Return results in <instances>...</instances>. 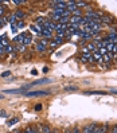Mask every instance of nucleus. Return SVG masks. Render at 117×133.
Returning <instances> with one entry per match:
<instances>
[{"mask_svg": "<svg viewBox=\"0 0 117 133\" xmlns=\"http://www.w3.org/2000/svg\"><path fill=\"white\" fill-rule=\"evenodd\" d=\"M100 22L108 23V24H112V23H113V19H112L110 16H105V15H102V16H100Z\"/></svg>", "mask_w": 117, "mask_h": 133, "instance_id": "6e6552de", "label": "nucleus"}, {"mask_svg": "<svg viewBox=\"0 0 117 133\" xmlns=\"http://www.w3.org/2000/svg\"><path fill=\"white\" fill-rule=\"evenodd\" d=\"M2 98H3V96H2V94H0V99H2Z\"/></svg>", "mask_w": 117, "mask_h": 133, "instance_id": "72a5a7b5", "label": "nucleus"}, {"mask_svg": "<svg viewBox=\"0 0 117 133\" xmlns=\"http://www.w3.org/2000/svg\"><path fill=\"white\" fill-rule=\"evenodd\" d=\"M41 109H42V105H41V104H38V105L35 106V110H36V112H39Z\"/></svg>", "mask_w": 117, "mask_h": 133, "instance_id": "a878e982", "label": "nucleus"}, {"mask_svg": "<svg viewBox=\"0 0 117 133\" xmlns=\"http://www.w3.org/2000/svg\"><path fill=\"white\" fill-rule=\"evenodd\" d=\"M110 133H117V124H114L113 127H112V129H110Z\"/></svg>", "mask_w": 117, "mask_h": 133, "instance_id": "b1692460", "label": "nucleus"}, {"mask_svg": "<svg viewBox=\"0 0 117 133\" xmlns=\"http://www.w3.org/2000/svg\"><path fill=\"white\" fill-rule=\"evenodd\" d=\"M26 38V34H20V35H16L14 38V42H16L18 44H23V41Z\"/></svg>", "mask_w": 117, "mask_h": 133, "instance_id": "0eeeda50", "label": "nucleus"}, {"mask_svg": "<svg viewBox=\"0 0 117 133\" xmlns=\"http://www.w3.org/2000/svg\"><path fill=\"white\" fill-rule=\"evenodd\" d=\"M26 97H43L51 94L50 90H35V91H26Z\"/></svg>", "mask_w": 117, "mask_h": 133, "instance_id": "f257e3e1", "label": "nucleus"}, {"mask_svg": "<svg viewBox=\"0 0 117 133\" xmlns=\"http://www.w3.org/2000/svg\"><path fill=\"white\" fill-rule=\"evenodd\" d=\"M24 0H14V4H24Z\"/></svg>", "mask_w": 117, "mask_h": 133, "instance_id": "393cba45", "label": "nucleus"}, {"mask_svg": "<svg viewBox=\"0 0 117 133\" xmlns=\"http://www.w3.org/2000/svg\"><path fill=\"white\" fill-rule=\"evenodd\" d=\"M83 94H86V96H106V94H109V91H104V90H89V91H83Z\"/></svg>", "mask_w": 117, "mask_h": 133, "instance_id": "20e7f679", "label": "nucleus"}, {"mask_svg": "<svg viewBox=\"0 0 117 133\" xmlns=\"http://www.w3.org/2000/svg\"><path fill=\"white\" fill-rule=\"evenodd\" d=\"M5 51H4V49L2 47V46H0V55H3V54H4Z\"/></svg>", "mask_w": 117, "mask_h": 133, "instance_id": "c85d7f7f", "label": "nucleus"}, {"mask_svg": "<svg viewBox=\"0 0 117 133\" xmlns=\"http://www.w3.org/2000/svg\"><path fill=\"white\" fill-rule=\"evenodd\" d=\"M10 74H11L10 71H5V73H3V74H2V77H8Z\"/></svg>", "mask_w": 117, "mask_h": 133, "instance_id": "cd10ccee", "label": "nucleus"}, {"mask_svg": "<svg viewBox=\"0 0 117 133\" xmlns=\"http://www.w3.org/2000/svg\"><path fill=\"white\" fill-rule=\"evenodd\" d=\"M8 22H10V24H11V26H16L18 20H16V18H15V15H14V14H12V15H10V19H8Z\"/></svg>", "mask_w": 117, "mask_h": 133, "instance_id": "9b49d317", "label": "nucleus"}, {"mask_svg": "<svg viewBox=\"0 0 117 133\" xmlns=\"http://www.w3.org/2000/svg\"><path fill=\"white\" fill-rule=\"evenodd\" d=\"M102 59L106 62V63H108V62H110V59H112V54H110V52H106L105 55H102Z\"/></svg>", "mask_w": 117, "mask_h": 133, "instance_id": "2eb2a0df", "label": "nucleus"}, {"mask_svg": "<svg viewBox=\"0 0 117 133\" xmlns=\"http://www.w3.org/2000/svg\"><path fill=\"white\" fill-rule=\"evenodd\" d=\"M42 133H53V129L49 125H42Z\"/></svg>", "mask_w": 117, "mask_h": 133, "instance_id": "f8f14e48", "label": "nucleus"}, {"mask_svg": "<svg viewBox=\"0 0 117 133\" xmlns=\"http://www.w3.org/2000/svg\"><path fill=\"white\" fill-rule=\"evenodd\" d=\"M116 58H117V54H116Z\"/></svg>", "mask_w": 117, "mask_h": 133, "instance_id": "f704fd0d", "label": "nucleus"}, {"mask_svg": "<svg viewBox=\"0 0 117 133\" xmlns=\"http://www.w3.org/2000/svg\"><path fill=\"white\" fill-rule=\"evenodd\" d=\"M16 122H19V117H14V118H11L8 122H7V125H8V127H12V125H15Z\"/></svg>", "mask_w": 117, "mask_h": 133, "instance_id": "ddd939ff", "label": "nucleus"}, {"mask_svg": "<svg viewBox=\"0 0 117 133\" xmlns=\"http://www.w3.org/2000/svg\"><path fill=\"white\" fill-rule=\"evenodd\" d=\"M14 15H15V18H16V20H18V22H19V20H22L23 18H24V12L20 11V10H18V11L15 12Z\"/></svg>", "mask_w": 117, "mask_h": 133, "instance_id": "1a4fd4ad", "label": "nucleus"}, {"mask_svg": "<svg viewBox=\"0 0 117 133\" xmlns=\"http://www.w3.org/2000/svg\"><path fill=\"white\" fill-rule=\"evenodd\" d=\"M77 4V8H86V5L88 3H85V2H75Z\"/></svg>", "mask_w": 117, "mask_h": 133, "instance_id": "f3484780", "label": "nucleus"}, {"mask_svg": "<svg viewBox=\"0 0 117 133\" xmlns=\"http://www.w3.org/2000/svg\"><path fill=\"white\" fill-rule=\"evenodd\" d=\"M53 133H59V132H58V129H54V132H53Z\"/></svg>", "mask_w": 117, "mask_h": 133, "instance_id": "473e14b6", "label": "nucleus"}, {"mask_svg": "<svg viewBox=\"0 0 117 133\" xmlns=\"http://www.w3.org/2000/svg\"><path fill=\"white\" fill-rule=\"evenodd\" d=\"M4 15V7H0V18Z\"/></svg>", "mask_w": 117, "mask_h": 133, "instance_id": "bb28decb", "label": "nucleus"}, {"mask_svg": "<svg viewBox=\"0 0 117 133\" xmlns=\"http://www.w3.org/2000/svg\"><path fill=\"white\" fill-rule=\"evenodd\" d=\"M0 114H2V117H7V113H5L4 110H2V112H0Z\"/></svg>", "mask_w": 117, "mask_h": 133, "instance_id": "c756f323", "label": "nucleus"}, {"mask_svg": "<svg viewBox=\"0 0 117 133\" xmlns=\"http://www.w3.org/2000/svg\"><path fill=\"white\" fill-rule=\"evenodd\" d=\"M72 133H81V130H80V128H78V127H74L72 129Z\"/></svg>", "mask_w": 117, "mask_h": 133, "instance_id": "5701e85b", "label": "nucleus"}, {"mask_svg": "<svg viewBox=\"0 0 117 133\" xmlns=\"http://www.w3.org/2000/svg\"><path fill=\"white\" fill-rule=\"evenodd\" d=\"M81 61H82V62H86V63H89V62H92V61H93L92 54L88 51V49H86V47L83 49V52H82V55H81Z\"/></svg>", "mask_w": 117, "mask_h": 133, "instance_id": "7ed1b4c3", "label": "nucleus"}, {"mask_svg": "<svg viewBox=\"0 0 117 133\" xmlns=\"http://www.w3.org/2000/svg\"><path fill=\"white\" fill-rule=\"evenodd\" d=\"M63 90H65V91H77L78 88H77V86H65Z\"/></svg>", "mask_w": 117, "mask_h": 133, "instance_id": "4468645a", "label": "nucleus"}, {"mask_svg": "<svg viewBox=\"0 0 117 133\" xmlns=\"http://www.w3.org/2000/svg\"><path fill=\"white\" fill-rule=\"evenodd\" d=\"M30 28H31V31H32V32L41 35V28H39V26H38V24H34V26L31 24V27H30Z\"/></svg>", "mask_w": 117, "mask_h": 133, "instance_id": "9d476101", "label": "nucleus"}, {"mask_svg": "<svg viewBox=\"0 0 117 133\" xmlns=\"http://www.w3.org/2000/svg\"><path fill=\"white\" fill-rule=\"evenodd\" d=\"M47 71H49V67H47V66L43 67V73H47Z\"/></svg>", "mask_w": 117, "mask_h": 133, "instance_id": "7c9ffc66", "label": "nucleus"}, {"mask_svg": "<svg viewBox=\"0 0 117 133\" xmlns=\"http://www.w3.org/2000/svg\"><path fill=\"white\" fill-rule=\"evenodd\" d=\"M24 50H26V46H24V44H18V46H16V51L23 52Z\"/></svg>", "mask_w": 117, "mask_h": 133, "instance_id": "aec40b11", "label": "nucleus"}, {"mask_svg": "<svg viewBox=\"0 0 117 133\" xmlns=\"http://www.w3.org/2000/svg\"><path fill=\"white\" fill-rule=\"evenodd\" d=\"M24 27V22L23 20H19L18 23H16V28H23Z\"/></svg>", "mask_w": 117, "mask_h": 133, "instance_id": "4be33fe9", "label": "nucleus"}, {"mask_svg": "<svg viewBox=\"0 0 117 133\" xmlns=\"http://www.w3.org/2000/svg\"><path fill=\"white\" fill-rule=\"evenodd\" d=\"M65 133H72V130H70V129H66V130H65Z\"/></svg>", "mask_w": 117, "mask_h": 133, "instance_id": "2f4dec72", "label": "nucleus"}, {"mask_svg": "<svg viewBox=\"0 0 117 133\" xmlns=\"http://www.w3.org/2000/svg\"><path fill=\"white\" fill-rule=\"evenodd\" d=\"M62 42H63V39H62L61 36H55L54 38V41H51L50 42V47H57V46H59V44H62Z\"/></svg>", "mask_w": 117, "mask_h": 133, "instance_id": "39448f33", "label": "nucleus"}, {"mask_svg": "<svg viewBox=\"0 0 117 133\" xmlns=\"http://www.w3.org/2000/svg\"><path fill=\"white\" fill-rule=\"evenodd\" d=\"M41 35H42L44 39H51L53 31H50V30H47V28H42V30H41Z\"/></svg>", "mask_w": 117, "mask_h": 133, "instance_id": "423d86ee", "label": "nucleus"}, {"mask_svg": "<svg viewBox=\"0 0 117 133\" xmlns=\"http://www.w3.org/2000/svg\"><path fill=\"white\" fill-rule=\"evenodd\" d=\"M23 133H35V128L31 127V125H28V127H26V129H24Z\"/></svg>", "mask_w": 117, "mask_h": 133, "instance_id": "dca6fc26", "label": "nucleus"}, {"mask_svg": "<svg viewBox=\"0 0 117 133\" xmlns=\"http://www.w3.org/2000/svg\"><path fill=\"white\" fill-rule=\"evenodd\" d=\"M81 15H82V11L80 8H77V10H74L72 12V16H81Z\"/></svg>", "mask_w": 117, "mask_h": 133, "instance_id": "a211bd4d", "label": "nucleus"}, {"mask_svg": "<svg viewBox=\"0 0 117 133\" xmlns=\"http://www.w3.org/2000/svg\"><path fill=\"white\" fill-rule=\"evenodd\" d=\"M31 41H32V39H31V36H30V35H26L24 41H23V44L27 46V44H30V43H31Z\"/></svg>", "mask_w": 117, "mask_h": 133, "instance_id": "6ab92c4d", "label": "nucleus"}, {"mask_svg": "<svg viewBox=\"0 0 117 133\" xmlns=\"http://www.w3.org/2000/svg\"><path fill=\"white\" fill-rule=\"evenodd\" d=\"M14 50H15V47H12V46H10V44L4 49V51H5V52H12Z\"/></svg>", "mask_w": 117, "mask_h": 133, "instance_id": "412c9836", "label": "nucleus"}, {"mask_svg": "<svg viewBox=\"0 0 117 133\" xmlns=\"http://www.w3.org/2000/svg\"><path fill=\"white\" fill-rule=\"evenodd\" d=\"M47 44H49V39H41L38 43H36V51L39 52H43L46 50V47H47Z\"/></svg>", "mask_w": 117, "mask_h": 133, "instance_id": "f03ea898", "label": "nucleus"}]
</instances>
